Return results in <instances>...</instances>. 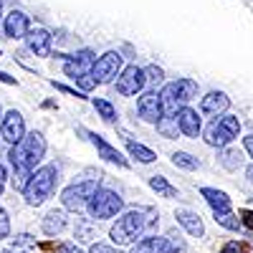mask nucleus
Wrapping results in <instances>:
<instances>
[{
    "instance_id": "1",
    "label": "nucleus",
    "mask_w": 253,
    "mask_h": 253,
    "mask_svg": "<svg viewBox=\"0 0 253 253\" xmlns=\"http://www.w3.org/2000/svg\"><path fill=\"white\" fill-rule=\"evenodd\" d=\"M46 157V139L41 132H28L23 137V142L18 144H10V152H8V160H10V167H13V190L23 193L28 187L33 172H36V165Z\"/></svg>"
},
{
    "instance_id": "2",
    "label": "nucleus",
    "mask_w": 253,
    "mask_h": 253,
    "mask_svg": "<svg viewBox=\"0 0 253 253\" xmlns=\"http://www.w3.org/2000/svg\"><path fill=\"white\" fill-rule=\"evenodd\" d=\"M155 225H157V210L155 208H132L124 215L117 218V223L109 230V238L117 248L134 246L142 238H147V233Z\"/></svg>"
},
{
    "instance_id": "3",
    "label": "nucleus",
    "mask_w": 253,
    "mask_h": 253,
    "mask_svg": "<svg viewBox=\"0 0 253 253\" xmlns=\"http://www.w3.org/2000/svg\"><path fill=\"white\" fill-rule=\"evenodd\" d=\"M58 185V167L56 165H43V167H38V170L33 172L28 187L23 190V198L31 208H38V205H43L51 195H53V190Z\"/></svg>"
},
{
    "instance_id": "4",
    "label": "nucleus",
    "mask_w": 253,
    "mask_h": 253,
    "mask_svg": "<svg viewBox=\"0 0 253 253\" xmlns=\"http://www.w3.org/2000/svg\"><path fill=\"white\" fill-rule=\"evenodd\" d=\"M124 210V200L119 193L114 190H107V187H99L96 195L89 200L86 205V213L94 218V220H109V218H117Z\"/></svg>"
},
{
    "instance_id": "5",
    "label": "nucleus",
    "mask_w": 253,
    "mask_h": 253,
    "mask_svg": "<svg viewBox=\"0 0 253 253\" xmlns=\"http://www.w3.org/2000/svg\"><path fill=\"white\" fill-rule=\"evenodd\" d=\"M96 190H99V177L96 180H81V182L69 185L61 193L63 210H71V213H81V210H86L89 200L96 195Z\"/></svg>"
},
{
    "instance_id": "6",
    "label": "nucleus",
    "mask_w": 253,
    "mask_h": 253,
    "mask_svg": "<svg viewBox=\"0 0 253 253\" xmlns=\"http://www.w3.org/2000/svg\"><path fill=\"white\" fill-rule=\"evenodd\" d=\"M63 58V74H66L69 79H81V76H86L94 71V63H96V56L94 51L89 48H84L79 53H58Z\"/></svg>"
},
{
    "instance_id": "7",
    "label": "nucleus",
    "mask_w": 253,
    "mask_h": 253,
    "mask_svg": "<svg viewBox=\"0 0 253 253\" xmlns=\"http://www.w3.org/2000/svg\"><path fill=\"white\" fill-rule=\"evenodd\" d=\"M122 69H124L122 53H119V51H107L104 56L96 58L91 76L96 79V84H109V81H114V79L122 74Z\"/></svg>"
},
{
    "instance_id": "8",
    "label": "nucleus",
    "mask_w": 253,
    "mask_h": 253,
    "mask_svg": "<svg viewBox=\"0 0 253 253\" xmlns=\"http://www.w3.org/2000/svg\"><path fill=\"white\" fill-rule=\"evenodd\" d=\"M144 86H147V76H144V69H139L137 63L124 66L122 74L117 76V91L122 96H137Z\"/></svg>"
},
{
    "instance_id": "9",
    "label": "nucleus",
    "mask_w": 253,
    "mask_h": 253,
    "mask_svg": "<svg viewBox=\"0 0 253 253\" xmlns=\"http://www.w3.org/2000/svg\"><path fill=\"white\" fill-rule=\"evenodd\" d=\"M26 119L18 109H10L8 114H3V122H0V137H3L8 144H18L26 137Z\"/></svg>"
},
{
    "instance_id": "10",
    "label": "nucleus",
    "mask_w": 253,
    "mask_h": 253,
    "mask_svg": "<svg viewBox=\"0 0 253 253\" xmlns=\"http://www.w3.org/2000/svg\"><path fill=\"white\" fill-rule=\"evenodd\" d=\"M137 114L144 119V122H152L157 124L160 117L165 114V107H162V94L150 89V91H144L139 99H137Z\"/></svg>"
},
{
    "instance_id": "11",
    "label": "nucleus",
    "mask_w": 253,
    "mask_h": 253,
    "mask_svg": "<svg viewBox=\"0 0 253 253\" xmlns=\"http://www.w3.org/2000/svg\"><path fill=\"white\" fill-rule=\"evenodd\" d=\"M230 109V99L225 91H208L203 99H200V112L208 114V117H223L225 112Z\"/></svg>"
},
{
    "instance_id": "12",
    "label": "nucleus",
    "mask_w": 253,
    "mask_h": 253,
    "mask_svg": "<svg viewBox=\"0 0 253 253\" xmlns=\"http://www.w3.org/2000/svg\"><path fill=\"white\" fill-rule=\"evenodd\" d=\"M3 28H5V36H8V38L20 41V38H26V36L31 33V20H28V15H26L23 10H15V8H13V10L5 15Z\"/></svg>"
},
{
    "instance_id": "13",
    "label": "nucleus",
    "mask_w": 253,
    "mask_h": 253,
    "mask_svg": "<svg viewBox=\"0 0 253 253\" xmlns=\"http://www.w3.org/2000/svg\"><path fill=\"white\" fill-rule=\"evenodd\" d=\"M203 139H205V144H210V147H218V150H223V147H228V144L233 142L236 137H233V134H230V132L225 129V126H223L220 117H215L213 122H210V124L205 126Z\"/></svg>"
},
{
    "instance_id": "14",
    "label": "nucleus",
    "mask_w": 253,
    "mask_h": 253,
    "mask_svg": "<svg viewBox=\"0 0 253 253\" xmlns=\"http://www.w3.org/2000/svg\"><path fill=\"white\" fill-rule=\"evenodd\" d=\"M177 124H180V132L190 139H198L200 132H203V119L198 117L195 109H190V107H182L177 112Z\"/></svg>"
},
{
    "instance_id": "15",
    "label": "nucleus",
    "mask_w": 253,
    "mask_h": 253,
    "mask_svg": "<svg viewBox=\"0 0 253 253\" xmlns=\"http://www.w3.org/2000/svg\"><path fill=\"white\" fill-rule=\"evenodd\" d=\"M51 41H53V36H51L46 28H31V33L26 36L28 48H31L36 56H41V58L51 56Z\"/></svg>"
},
{
    "instance_id": "16",
    "label": "nucleus",
    "mask_w": 253,
    "mask_h": 253,
    "mask_svg": "<svg viewBox=\"0 0 253 253\" xmlns=\"http://www.w3.org/2000/svg\"><path fill=\"white\" fill-rule=\"evenodd\" d=\"M175 218H177V223H180L193 238H203V236H205V223H203V218H200L198 213H193V210L182 208V210H177V213H175Z\"/></svg>"
},
{
    "instance_id": "17",
    "label": "nucleus",
    "mask_w": 253,
    "mask_h": 253,
    "mask_svg": "<svg viewBox=\"0 0 253 253\" xmlns=\"http://www.w3.org/2000/svg\"><path fill=\"white\" fill-rule=\"evenodd\" d=\"M200 195L205 198V203L210 205L213 213H228V210L233 208L228 193H223V190H218V187H200Z\"/></svg>"
},
{
    "instance_id": "18",
    "label": "nucleus",
    "mask_w": 253,
    "mask_h": 253,
    "mask_svg": "<svg viewBox=\"0 0 253 253\" xmlns=\"http://www.w3.org/2000/svg\"><path fill=\"white\" fill-rule=\"evenodd\" d=\"M89 137H91V142H94V147H96V152H99L101 160L114 162V165H119V167H126V160L122 157V152L117 150V147H112L101 134H89Z\"/></svg>"
},
{
    "instance_id": "19",
    "label": "nucleus",
    "mask_w": 253,
    "mask_h": 253,
    "mask_svg": "<svg viewBox=\"0 0 253 253\" xmlns=\"http://www.w3.org/2000/svg\"><path fill=\"white\" fill-rule=\"evenodd\" d=\"M66 223H69V218H66V210H48L46 213V218H43V223H41V228H43V233L46 236H58L63 228H66Z\"/></svg>"
},
{
    "instance_id": "20",
    "label": "nucleus",
    "mask_w": 253,
    "mask_h": 253,
    "mask_svg": "<svg viewBox=\"0 0 253 253\" xmlns=\"http://www.w3.org/2000/svg\"><path fill=\"white\" fill-rule=\"evenodd\" d=\"M129 253H167V236H147Z\"/></svg>"
},
{
    "instance_id": "21",
    "label": "nucleus",
    "mask_w": 253,
    "mask_h": 253,
    "mask_svg": "<svg viewBox=\"0 0 253 253\" xmlns=\"http://www.w3.org/2000/svg\"><path fill=\"white\" fill-rule=\"evenodd\" d=\"M170 84H172L177 99L182 101V107H187V101H193L198 96V81L195 79H177V81H170Z\"/></svg>"
},
{
    "instance_id": "22",
    "label": "nucleus",
    "mask_w": 253,
    "mask_h": 253,
    "mask_svg": "<svg viewBox=\"0 0 253 253\" xmlns=\"http://www.w3.org/2000/svg\"><path fill=\"white\" fill-rule=\"evenodd\" d=\"M155 126H157V132L165 139H177V134H182L180 132V124H177V114H162Z\"/></svg>"
},
{
    "instance_id": "23",
    "label": "nucleus",
    "mask_w": 253,
    "mask_h": 253,
    "mask_svg": "<svg viewBox=\"0 0 253 253\" xmlns=\"http://www.w3.org/2000/svg\"><path fill=\"white\" fill-rule=\"evenodd\" d=\"M150 187L155 190V193H157L160 198H167V200H175V198H180L177 187H175V185H170V180L162 177V175H152V177H150Z\"/></svg>"
},
{
    "instance_id": "24",
    "label": "nucleus",
    "mask_w": 253,
    "mask_h": 253,
    "mask_svg": "<svg viewBox=\"0 0 253 253\" xmlns=\"http://www.w3.org/2000/svg\"><path fill=\"white\" fill-rule=\"evenodd\" d=\"M126 152H129L137 162H142V165H150V162L157 160V155L150 150V147H144L139 142H132V139H126Z\"/></svg>"
},
{
    "instance_id": "25",
    "label": "nucleus",
    "mask_w": 253,
    "mask_h": 253,
    "mask_svg": "<svg viewBox=\"0 0 253 253\" xmlns=\"http://www.w3.org/2000/svg\"><path fill=\"white\" fill-rule=\"evenodd\" d=\"M218 162L225 167V170L236 172L238 167H241V162H243V155L236 150V147H223V150H220V155H218Z\"/></svg>"
},
{
    "instance_id": "26",
    "label": "nucleus",
    "mask_w": 253,
    "mask_h": 253,
    "mask_svg": "<svg viewBox=\"0 0 253 253\" xmlns=\"http://www.w3.org/2000/svg\"><path fill=\"white\" fill-rule=\"evenodd\" d=\"M31 248H36V238L31 233H20L10 246L3 248V253H31Z\"/></svg>"
},
{
    "instance_id": "27",
    "label": "nucleus",
    "mask_w": 253,
    "mask_h": 253,
    "mask_svg": "<svg viewBox=\"0 0 253 253\" xmlns=\"http://www.w3.org/2000/svg\"><path fill=\"white\" fill-rule=\"evenodd\" d=\"M172 165L180 167V170H187V172L200 170V160H198L195 155H190V152H182V150H177V152L172 155Z\"/></svg>"
},
{
    "instance_id": "28",
    "label": "nucleus",
    "mask_w": 253,
    "mask_h": 253,
    "mask_svg": "<svg viewBox=\"0 0 253 253\" xmlns=\"http://www.w3.org/2000/svg\"><path fill=\"white\" fill-rule=\"evenodd\" d=\"M94 109L99 112V117H101L104 122H109V124L117 122V109H114L112 101H107V99H94Z\"/></svg>"
},
{
    "instance_id": "29",
    "label": "nucleus",
    "mask_w": 253,
    "mask_h": 253,
    "mask_svg": "<svg viewBox=\"0 0 253 253\" xmlns=\"http://www.w3.org/2000/svg\"><path fill=\"white\" fill-rule=\"evenodd\" d=\"M213 218H215V223L218 225H223L225 230H238L243 223H241V215H236L233 210H228V213H213Z\"/></svg>"
},
{
    "instance_id": "30",
    "label": "nucleus",
    "mask_w": 253,
    "mask_h": 253,
    "mask_svg": "<svg viewBox=\"0 0 253 253\" xmlns=\"http://www.w3.org/2000/svg\"><path fill=\"white\" fill-rule=\"evenodd\" d=\"M144 76H147V86H150V89H157L160 84L165 81V71L160 66H155V63L144 69Z\"/></svg>"
},
{
    "instance_id": "31",
    "label": "nucleus",
    "mask_w": 253,
    "mask_h": 253,
    "mask_svg": "<svg viewBox=\"0 0 253 253\" xmlns=\"http://www.w3.org/2000/svg\"><path fill=\"white\" fill-rule=\"evenodd\" d=\"M76 238H79L81 243H91V241L96 238V230H94V225H91L89 220H81V223L76 225Z\"/></svg>"
},
{
    "instance_id": "32",
    "label": "nucleus",
    "mask_w": 253,
    "mask_h": 253,
    "mask_svg": "<svg viewBox=\"0 0 253 253\" xmlns=\"http://www.w3.org/2000/svg\"><path fill=\"white\" fill-rule=\"evenodd\" d=\"M220 122H223V126H225V129L233 134L236 139L241 137V122H238V117H233V114H223Z\"/></svg>"
},
{
    "instance_id": "33",
    "label": "nucleus",
    "mask_w": 253,
    "mask_h": 253,
    "mask_svg": "<svg viewBox=\"0 0 253 253\" xmlns=\"http://www.w3.org/2000/svg\"><path fill=\"white\" fill-rule=\"evenodd\" d=\"M218 253H251V246H248V243H241V241H230V243H225Z\"/></svg>"
},
{
    "instance_id": "34",
    "label": "nucleus",
    "mask_w": 253,
    "mask_h": 253,
    "mask_svg": "<svg viewBox=\"0 0 253 253\" xmlns=\"http://www.w3.org/2000/svg\"><path fill=\"white\" fill-rule=\"evenodd\" d=\"M8 236H10V218L5 213V208L0 205V241L8 238Z\"/></svg>"
},
{
    "instance_id": "35",
    "label": "nucleus",
    "mask_w": 253,
    "mask_h": 253,
    "mask_svg": "<svg viewBox=\"0 0 253 253\" xmlns=\"http://www.w3.org/2000/svg\"><path fill=\"white\" fill-rule=\"evenodd\" d=\"M76 86H79L81 91H91V89H96V86H99V84H96V79H94L91 74H86V76L76 79Z\"/></svg>"
},
{
    "instance_id": "36",
    "label": "nucleus",
    "mask_w": 253,
    "mask_h": 253,
    "mask_svg": "<svg viewBox=\"0 0 253 253\" xmlns=\"http://www.w3.org/2000/svg\"><path fill=\"white\" fill-rule=\"evenodd\" d=\"M51 84H53L58 91H63V94H71V96H76V99H86V96H84V91H76V89L66 86V84H56V81H51Z\"/></svg>"
},
{
    "instance_id": "37",
    "label": "nucleus",
    "mask_w": 253,
    "mask_h": 253,
    "mask_svg": "<svg viewBox=\"0 0 253 253\" xmlns=\"http://www.w3.org/2000/svg\"><path fill=\"white\" fill-rule=\"evenodd\" d=\"M241 223L248 228V230H253V210H241Z\"/></svg>"
},
{
    "instance_id": "38",
    "label": "nucleus",
    "mask_w": 253,
    "mask_h": 253,
    "mask_svg": "<svg viewBox=\"0 0 253 253\" xmlns=\"http://www.w3.org/2000/svg\"><path fill=\"white\" fill-rule=\"evenodd\" d=\"M53 253H81V248H79L76 243H61Z\"/></svg>"
},
{
    "instance_id": "39",
    "label": "nucleus",
    "mask_w": 253,
    "mask_h": 253,
    "mask_svg": "<svg viewBox=\"0 0 253 253\" xmlns=\"http://www.w3.org/2000/svg\"><path fill=\"white\" fill-rule=\"evenodd\" d=\"M89 253H117V248L114 246H104V243H94L89 248Z\"/></svg>"
},
{
    "instance_id": "40",
    "label": "nucleus",
    "mask_w": 253,
    "mask_h": 253,
    "mask_svg": "<svg viewBox=\"0 0 253 253\" xmlns=\"http://www.w3.org/2000/svg\"><path fill=\"white\" fill-rule=\"evenodd\" d=\"M243 150H246L248 157L253 160V134H246V137H243Z\"/></svg>"
},
{
    "instance_id": "41",
    "label": "nucleus",
    "mask_w": 253,
    "mask_h": 253,
    "mask_svg": "<svg viewBox=\"0 0 253 253\" xmlns=\"http://www.w3.org/2000/svg\"><path fill=\"white\" fill-rule=\"evenodd\" d=\"M0 81L8 84V86H15V84H18V81H15V76H8L5 71H0Z\"/></svg>"
},
{
    "instance_id": "42",
    "label": "nucleus",
    "mask_w": 253,
    "mask_h": 253,
    "mask_svg": "<svg viewBox=\"0 0 253 253\" xmlns=\"http://www.w3.org/2000/svg\"><path fill=\"white\" fill-rule=\"evenodd\" d=\"M5 180H8V172H5V167L0 165V195H3V190H5Z\"/></svg>"
},
{
    "instance_id": "43",
    "label": "nucleus",
    "mask_w": 253,
    "mask_h": 253,
    "mask_svg": "<svg viewBox=\"0 0 253 253\" xmlns=\"http://www.w3.org/2000/svg\"><path fill=\"white\" fill-rule=\"evenodd\" d=\"M246 177H248V182L253 185V165H248V167H246Z\"/></svg>"
},
{
    "instance_id": "44",
    "label": "nucleus",
    "mask_w": 253,
    "mask_h": 253,
    "mask_svg": "<svg viewBox=\"0 0 253 253\" xmlns=\"http://www.w3.org/2000/svg\"><path fill=\"white\" fill-rule=\"evenodd\" d=\"M0 13H3V0H0Z\"/></svg>"
},
{
    "instance_id": "45",
    "label": "nucleus",
    "mask_w": 253,
    "mask_h": 253,
    "mask_svg": "<svg viewBox=\"0 0 253 253\" xmlns=\"http://www.w3.org/2000/svg\"><path fill=\"white\" fill-rule=\"evenodd\" d=\"M0 122H3V114H0Z\"/></svg>"
}]
</instances>
